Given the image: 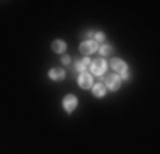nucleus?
Returning a JSON list of instances; mask_svg holds the SVG:
<instances>
[{"instance_id":"obj_10","label":"nucleus","mask_w":160,"mask_h":154,"mask_svg":"<svg viewBox=\"0 0 160 154\" xmlns=\"http://www.w3.org/2000/svg\"><path fill=\"white\" fill-rule=\"evenodd\" d=\"M99 52H101V55H102V57H108L109 53L112 52V48H111L109 45H102V46H99Z\"/></svg>"},{"instance_id":"obj_12","label":"nucleus","mask_w":160,"mask_h":154,"mask_svg":"<svg viewBox=\"0 0 160 154\" xmlns=\"http://www.w3.org/2000/svg\"><path fill=\"white\" fill-rule=\"evenodd\" d=\"M83 70H85V65L82 63V60L77 62V63H75V72H80V74H83Z\"/></svg>"},{"instance_id":"obj_1","label":"nucleus","mask_w":160,"mask_h":154,"mask_svg":"<svg viewBox=\"0 0 160 154\" xmlns=\"http://www.w3.org/2000/svg\"><path fill=\"white\" fill-rule=\"evenodd\" d=\"M108 69V63H106L104 58H96L94 62H90V72L96 75H102Z\"/></svg>"},{"instance_id":"obj_5","label":"nucleus","mask_w":160,"mask_h":154,"mask_svg":"<svg viewBox=\"0 0 160 154\" xmlns=\"http://www.w3.org/2000/svg\"><path fill=\"white\" fill-rule=\"evenodd\" d=\"M111 67H112V70L114 72H118V74H124V72H128V65L124 63L121 58H112L111 60Z\"/></svg>"},{"instance_id":"obj_13","label":"nucleus","mask_w":160,"mask_h":154,"mask_svg":"<svg viewBox=\"0 0 160 154\" xmlns=\"http://www.w3.org/2000/svg\"><path fill=\"white\" fill-rule=\"evenodd\" d=\"M62 63H63V65H68V63H70V57L63 55V57H62Z\"/></svg>"},{"instance_id":"obj_7","label":"nucleus","mask_w":160,"mask_h":154,"mask_svg":"<svg viewBox=\"0 0 160 154\" xmlns=\"http://www.w3.org/2000/svg\"><path fill=\"white\" fill-rule=\"evenodd\" d=\"M49 79L63 80L65 79V70H62V69H51V70H49Z\"/></svg>"},{"instance_id":"obj_4","label":"nucleus","mask_w":160,"mask_h":154,"mask_svg":"<svg viewBox=\"0 0 160 154\" xmlns=\"http://www.w3.org/2000/svg\"><path fill=\"white\" fill-rule=\"evenodd\" d=\"M63 108L67 113H72V111L77 108V98H75L73 94H68L63 98Z\"/></svg>"},{"instance_id":"obj_11","label":"nucleus","mask_w":160,"mask_h":154,"mask_svg":"<svg viewBox=\"0 0 160 154\" xmlns=\"http://www.w3.org/2000/svg\"><path fill=\"white\" fill-rule=\"evenodd\" d=\"M106 40V36H104V33H96L94 34V41L99 45V43H102V41Z\"/></svg>"},{"instance_id":"obj_6","label":"nucleus","mask_w":160,"mask_h":154,"mask_svg":"<svg viewBox=\"0 0 160 154\" xmlns=\"http://www.w3.org/2000/svg\"><path fill=\"white\" fill-rule=\"evenodd\" d=\"M78 86L82 87V89H89V87L94 86V80H92V75L90 74H80L78 75Z\"/></svg>"},{"instance_id":"obj_9","label":"nucleus","mask_w":160,"mask_h":154,"mask_svg":"<svg viewBox=\"0 0 160 154\" xmlns=\"http://www.w3.org/2000/svg\"><path fill=\"white\" fill-rule=\"evenodd\" d=\"M92 94L96 96V98H102V96L106 94V86L101 82H97L96 86H92Z\"/></svg>"},{"instance_id":"obj_3","label":"nucleus","mask_w":160,"mask_h":154,"mask_svg":"<svg viewBox=\"0 0 160 154\" xmlns=\"http://www.w3.org/2000/svg\"><path fill=\"white\" fill-rule=\"evenodd\" d=\"M106 87H109L111 91H118L121 87V77L116 74H109L106 77Z\"/></svg>"},{"instance_id":"obj_15","label":"nucleus","mask_w":160,"mask_h":154,"mask_svg":"<svg viewBox=\"0 0 160 154\" xmlns=\"http://www.w3.org/2000/svg\"><path fill=\"white\" fill-rule=\"evenodd\" d=\"M121 77H123V79H124V80H126V79H128V77H129V74H128V72H124V74H121Z\"/></svg>"},{"instance_id":"obj_2","label":"nucleus","mask_w":160,"mask_h":154,"mask_svg":"<svg viewBox=\"0 0 160 154\" xmlns=\"http://www.w3.org/2000/svg\"><path fill=\"white\" fill-rule=\"evenodd\" d=\"M97 50H99V45L94 40H87L80 45V53H82V55H92Z\"/></svg>"},{"instance_id":"obj_14","label":"nucleus","mask_w":160,"mask_h":154,"mask_svg":"<svg viewBox=\"0 0 160 154\" xmlns=\"http://www.w3.org/2000/svg\"><path fill=\"white\" fill-rule=\"evenodd\" d=\"M82 63L83 65H90V58H82Z\"/></svg>"},{"instance_id":"obj_8","label":"nucleus","mask_w":160,"mask_h":154,"mask_svg":"<svg viewBox=\"0 0 160 154\" xmlns=\"http://www.w3.org/2000/svg\"><path fill=\"white\" fill-rule=\"evenodd\" d=\"M51 48H53V52H56V53H63L65 50H67V43H65L63 40H55L51 45Z\"/></svg>"}]
</instances>
